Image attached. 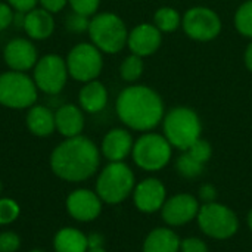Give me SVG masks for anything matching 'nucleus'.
Returning <instances> with one entry per match:
<instances>
[{"label":"nucleus","mask_w":252,"mask_h":252,"mask_svg":"<svg viewBox=\"0 0 252 252\" xmlns=\"http://www.w3.org/2000/svg\"><path fill=\"white\" fill-rule=\"evenodd\" d=\"M55 252H87V236L75 227H63L53 238Z\"/></svg>","instance_id":"nucleus-23"},{"label":"nucleus","mask_w":252,"mask_h":252,"mask_svg":"<svg viewBox=\"0 0 252 252\" xmlns=\"http://www.w3.org/2000/svg\"><path fill=\"white\" fill-rule=\"evenodd\" d=\"M0 192H1V183H0Z\"/></svg>","instance_id":"nucleus-43"},{"label":"nucleus","mask_w":252,"mask_h":252,"mask_svg":"<svg viewBox=\"0 0 252 252\" xmlns=\"http://www.w3.org/2000/svg\"><path fill=\"white\" fill-rule=\"evenodd\" d=\"M180 242L182 241L173 230L157 227L146 236L142 252H179Z\"/></svg>","instance_id":"nucleus-20"},{"label":"nucleus","mask_w":252,"mask_h":252,"mask_svg":"<svg viewBox=\"0 0 252 252\" xmlns=\"http://www.w3.org/2000/svg\"><path fill=\"white\" fill-rule=\"evenodd\" d=\"M30 252H44V251H40V250H32V251Z\"/></svg>","instance_id":"nucleus-42"},{"label":"nucleus","mask_w":252,"mask_h":252,"mask_svg":"<svg viewBox=\"0 0 252 252\" xmlns=\"http://www.w3.org/2000/svg\"><path fill=\"white\" fill-rule=\"evenodd\" d=\"M117 114L128 128L146 133L162 121L164 103L154 89L130 86L118 94Z\"/></svg>","instance_id":"nucleus-2"},{"label":"nucleus","mask_w":252,"mask_h":252,"mask_svg":"<svg viewBox=\"0 0 252 252\" xmlns=\"http://www.w3.org/2000/svg\"><path fill=\"white\" fill-rule=\"evenodd\" d=\"M133 137L124 128H112L102 140V154L109 162L124 161L133 151Z\"/></svg>","instance_id":"nucleus-17"},{"label":"nucleus","mask_w":252,"mask_h":252,"mask_svg":"<svg viewBox=\"0 0 252 252\" xmlns=\"http://www.w3.org/2000/svg\"><path fill=\"white\" fill-rule=\"evenodd\" d=\"M87 252H106V250L103 247H99V248H89Z\"/></svg>","instance_id":"nucleus-40"},{"label":"nucleus","mask_w":252,"mask_h":252,"mask_svg":"<svg viewBox=\"0 0 252 252\" xmlns=\"http://www.w3.org/2000/svg\"><path fill=\"white\" fill-rule=\"evenodd\" d=\"M182 252H208L207 244L199 238H186L180 242Z\"/></svg>","instance_id":"nucleus-33"},{"label":"nucleus","mask_w":252,"mask_h":252,"mask_svg":"<svg viewBox=\"0 0 252 252\" xmlns=\"http://www.w3.org/2000/svg\"><path fill=\"white\" fill-rule=\"evenodd\" d=\"M143 68H145L143 58L131 53L123 61V63L120 66V75H121L123 80H126L128 83H133V81H137L142 77Z\"/></svg>","instance_id":"nucleus-25"},{"label":"nucleus","mask_w":252,"mask_h":252,"mask_svg":"<svg viewBox=\"0 0 252 252\" xmlns=\"http://www.w3.org/2000/svg\"><path fill=\"white\" fill-rule=\"evenodd\" d=\"M199 229L213 239H229L239 229L236 214L226 205L219 202H208L199 208L198 213Z\"/></svg>","instance_id":"nucleus-7"},{"label":"nucleus","mask_w":252,"mask_h":252,"mask_svg":"<svg viewBox=\"0 0 252 252\" xmlns=\"http://www.w3.org/2000/svg\"><path fill=\"white\" fill-rule=\"evenodd\" d=\"M40 3L47 12H59L65 7L68 0H40Z\"/></svg>","instance_id":"nucleus-37"},{"label":"nucleus","mask_w":252,"mask_h":252,"mask_svg":"<svg viewBox=\"0 0 252 252\" xmlns=\"http://www.w3.org/2000/svg\"><path fill=\"white\" fill-rule=\"evenodd\" d=\"M133 201L139 211L152 214L162 208L167 201V190L161 180L149 177L134 186Z\"/></svg>","instance_id":"nucleus-14"},{"label":"nucleus","mask_w":252,"mask_h":252,"mask_svg":"<svg viewBox=\"0 0 252 252\" xmlns=\"http://www.w3.org/2000/svg\"><path fill=\"white\" fill-rule=\"evenodd\" d=\"M66 66L68 74L74 80L81 83L93 81L99 77L103 66L102 53L94 44L80 43L68 53Z\"/></svg>","instance_id":"nucleus-9"},{"label":"nucleus","mask_w":252,"mask_h":252,"mask_svg":"<svg viewBox=\"0 0 252 252\" xmlns=\"http://www.w3.org/2000/svg\"><path fill=\"white\" fill-rule=\"evenodd\" d=\"M134 173L121 162H109L96 180V193L106 204H120L134 190Z\"/></svg>","instance_id":"nucleus-4"},{"label":"nucleus","mask_w":252,"mask_h":252,"mask_svg":"<svg viewBox=\"0 0 252 252\" xmlns=\"http://www.w3.org/2000/svg\"><path fill=\"white\" fill-rule=\"evenodd\" d=\"M93 44L105 53H118L127 44L128 31L124 21L111 12L94 15L89 25Z\"/></svg>","instance_id":"nucleus-5"},{"label":"nucleus","mask_w":252,"mask_h":252,"mask_svg":"<svg viewBox=\"0 0 252 252\" xmlns=\"http://www.w3.org/2000/svg\"><path fill=\"white\" fill-rule=\"evenodd\" d=\"M162 41V32L154 24H139L134 27L127 37V46L133 55L140 58L154 55Z\"/></svg>","instance_id":"nucleus-15"},{"label":"nucleus","mask_w":252,"mask_h":252,"mask_svg":"<svg viewBox=\"0 0 252 252\" xmlns=\"http://www.w3.org/2000/svg\"><path fill=\"white\" fill-rule=\"evenodd\" d=\"M186 152L192 157V158H195L196 161H199L201 164H207L208 161H210V158H211V155H213V148H211V145L207 142V140H204V139H198L193 145H190L188 149H186Z\"/></svg>","instance_id":"nucleus-29"},{"label":"nucleus","mask_w":252,"mask_h":252,"mask_svg":"<svg viewBox=\"0 0 252 252\" xmlns=\"http://www.w3.org/2000/svg\"><path fill=\"white\" fill-rule=\"evenodd\" d=\"M7 1L15 10L22 12V13L32 10L35 7V3H37V0H7Z\"/></svg>","instance_id":"nucleus-36"},{"label":"nucleus","mask_w":252,"mask_h":252,"mask_svg":"<svg viewBox=\"0 0 252 252\" xmlns=\"http://www.w3.org/2000/svg\"><path fill=\"white\" fill-rule=\"evenodd\" d=\"M66 78V62L58 55H46L35 63L34 83L41 92L47 94H58L63 89Z\"/></svg>","instance_id":"nucleus-11"},{"label":"nucleus","mask_w":252,"mask_h":252,"mask_svg":"<svg viewBox=\"0 0 252 252\" xmlns=\"http://www.w3.org/2000/svg\"><path fill=\"white\" fill-rule=\"evenodd\" d=\"M161 32H173L182 25V16L179 10L170 6L159 7L155 15H154V22H152Z\"/></svg>","instance_id":"nucleus-24"},{"label":"nucleus","mask_w":252,"mask_h":252,"mask_svg":"<svg viewBox=\"0 0 252 252\" xmlns=\"http://www.w3.org/2000/svg\"><path fill=\"white\" fill-rule=\"evenodd\" d=\"M66 28L72 32H83V31H89V25H90V21H89V16H84V15H80V13H75L72 12L71 15L66 16Z\"/></svg>","instance_id":"nucleus-31"},{"label":"nucleus","mask_w":252,"mask_h":252,"mask_svg":"<svg viewBox=\"0 0 252 252\" xmlns=\"http://www.w3.org/2000/svg\"><path fill=\"white\" fill-rule=\"evenodd\" d=\"M199 198L204 201V204L208 202H216L217 198V189L213 185H204L199 189Z\"/></svg>","instance_id":"nucleus-35"},{"label":"nucleus","mask_w":252,"mask_h":252,"mask_svg":"<svg viewBox=\"0 0 252 252\" xmlns=\"http://www.w3.org/2000/svg\"><path fill=\"white\" fill-rule=\"evenodd\" d=\"M21 247V239L15 232L0 233V252H16Z\"/></svg>","instance_id":"nucleus-32"},{"label":"nucleus","mask_w":252,"mask_h":252,"mask_svg":"<svg viewBox=\"0 0 252 252\" xmlns=\"http://www.w3.org/2000/svg\"><path fill=\"white\" fill-rule=\"evenodd\" d=\"M245 65L252 72V41L248 44V47L245 50Z\"/></svg>","instance_id":"nucleus-39"},{"label":"nucleus","mask_w":252,"mask_h":252,"mask_svg":"<svg viewBox=\"0 0 252 252\" xmlns=\"http://www.w3.org/2000/svg\"><path fill=\"white\" fill-rule=\"evenodd\" d=\"M13 22V12L9 4L0 3V31L6 30Z\"/></svg>","instance_id":"nucleus-34"},{"label":"nucleus","mask_w":252,"mask_h":252,"mask_svg":"<svg viewBox=\"0 0 252 252\" xmlns=\"http://www.w3.org/2000/svg\"><path fill=\"white\" fill-rule=\"evenodd\" d=\"M27 127L38 137L50 136L56 130L55 114L46 106H31L27 114Z\"/></svg>","instance_id":"nucleus-22"},{"label":"nucleus","mask_w":252,"mask_h":252,"mask_svg":"<svg viewBox=\"0 0 252 252\" xmlns=\"http://www.w3.org/2000/svg\"><path fill=\"white\" fill-rule=\"evenodd\" d=\"M100 154L97 146L84 136L69 137L58 145L50 157L55 176L66 182H84L99 168Z\"/></svg>","instance_id":"nucleus-1"},{"label":"nucleus","mask_w":252,"mask_h":252,"mask_svg":"<svg viewBox=\"0 0 252 252\" xmlns=\"http://www.w3.org/2000/svg\"><path fill=\"white\" fill-rule=\"evenodd\" d=\"M201 205L190 193H177L167 199L161 208L162 220L168 226H183L198 217Z\"/></svg>","instance_id":"nucleus-12"},{"label":"nucleus","mask_w":252,"mask_h":252,"mask_svg":"<svg viewBox=\"0 0 252 252\" xmlns=\"http://www.w3.org/2000/svg\"><path fill=\"white\" fill-rule=\"evenodd\" d=\"M173 146L164 134L145 133L140 136L131 151L134 164L145 171H159L171 159Z\"/></svg>","instance_id":"nucleus-6"},{"label":"nucleus","mask_w":252,"mask_h":252,"mask_svg":"<svg viewBox=\"0 0 252 252\" xmlns=\"http://www.w3.org/2000/svg\"><path fill=\"white\" fill-rule=\"evenodd\" d=\"M37 99L35 83L21 71H9L0 75V105L22 109L32 106Z\"/></svg>","instance_id":"nucleus-8"},{"label":"nucleus","mask_w":252,"mask_h":252,"mask_svg":"<svg viewBox=\"0 0 252 252\" xmlns=\"http://www.w3.org/2000/svg\"><path fill=\"white\" fill-rule=\"evenodd\" d=\"M204 167H205L204 164H201L199 161L192 158L186 151H183V154L176 161V170L179 171L180 176H183L186 179H195V177L201 176L204 171Z\"/></svg>","instance_id":"nucleus-27"},{"label":"nucleus","mask_w":252,"mask_h":252,"mask_svg":"<svg viewBox=\"0 0 252 252\" xmlns=\"http://www.w3.org/2000/svg\"><path fill=\"white\" fill-rule=\"evenodd\" d=\"M182 27L189 38L196 41H211L221 31V19L213 9L195 6L185 12Z\"/></svg>","instance_id":"nucleus-10"},{"label":"nucleus","mask_w":252,"mask_h":252,"mask_svg":"<svg viewBox=\"0 0 252 252\" xmlns=\"http://www.w3.org/2000/svg\"><path fill=\"white\" fill-rule=\"evenodd\" d=\"M78 100H80V105L84 111H87L90 114L100 112L108 103V90L97 80L89 81L80 90Z\"/></svg>","instance_id":"nucleus-21"},{"label":"nucleus","mask_w":252,"mask_h":252,"mask_svg":"<svg viewBox=\"0 0 252 252\" xmlns=\"http://www.w3.org/2000/svg\"><path fill=\"white\" fill-rule=\"evenodd\" d=\"M235 27L239 34L252 40V0L244 1L235 13Z\"/></svg>","instance_id":"nucleus-26"},{"label":"nucleus","mask_w":252,"mask_h":252,"mask_svg":"<svg viewBox=\"0 0 252 252\" xmlns=\"http://www.w3.org/2000/svg\"><path fill=\"white\" fill-rule=\"evenodd\" d=\"M21 214V207L10 198H0V226L13 223Z\"/></svg>","instance_id":"nucleus-28"},{"label":"nucleus","mask_w":252,"mask_h":252,"mask_svg":"<svg viewBox=\"0 0 252 252\" xmlns=\"http://www.w3.org/2000/svg\"><path fill=\"white\" fill-rule=\"evenodd\" d=\"M247 220H248V227H250V230L252 232V210L248 213V219Z\"/></svg>","instance_id":"nucleus-41"},{"label":"nucleus","mask_w":252,"mask_h":252,"mask_svg":"<svg viewBox=\"0 0 252 252\" xmlns=\"http://www.w3.org/2000/svg\"><path fill=\"white\" fill-rule=\"evenodd\" d=\"M56 130L66 139L80 136L84 128V115L75 105H62L55 112Z\"/></svg>","instance_id":"nucleus-18"},{"label":"nucleus","mask_w":252,"mask_h":252,"mask_svg":"<svg viewBox=\"0 0 252 252\" xmlns=\"http://www.w3.org/2000/svg\"><path fill=\"white\" fill-rule=\"evenodd\" d=\"M68 214L81 223L93 221L102 211V199L99 195L89 189H77L71 192L65 202Z\"/></svg>","instance_id":"nucleus-13"},{"label":"nucleus","mask_w":252,"mask_h":252,"mask_svg":"<svg viewBox=\"0 0 252 252\" xmlns=\"http://www.w3.org/2000/svg\"><path fill=\"white\" fill-rule=\"evenodd\" d=\"M24 30L34 40H43L52 35L55 21L46 9H32L24 16Z\"/></svg>","instance_id":"nucleus-19"},{"label":"nucleus","mask_w":252,"mask_h":252,"mask_svg":"<svg viewBox=\"0 0 252 252\" xmlns=\"http://www.w3.org/2000/svg\"><path fill=\"white\" fill-rule=\"evenodd\" d=\"M4 62L13 71H27L37 63V50L31 41L15 38L9 41L3 52Z\"/></svg>","instance_id":"nucleus-16"},{"label":"nucleus","mask_w":252,"mask_h":252,"mask_svg":"<svg viewBox=\"0 0 252 252\" xmlns=\"http://www.w3.org/2000/svg\"><path fill=\"white\" fill-rule=\"evenodd\" d=\"M87 241H89V248H99V247H103V236L99 235V233H92L87 236Z\"/></svg>","instance_id":"nucleus-38"},{"label":"nucleus","mask_w":252,"mask_h":252,"mask_svg":"<svg viewBox=\"0 0 252 252\" xmlns=\"http://www.w3.org/2000/svg\"><path fill=\"white\" fill-rule=\"evenodd\" d=\"M68 1L72 7V12L84 16L94 15L100 3V0H68Z\"/></svg>","instance_id":"nucleus-30"},{"label":"nucleus","mask_w":252,"mask_h":252,"mask_svg":"<svg viewBox=\"0 0 252 252\" xmlns=\"http://www.w3.org/2000/svg\"><path fill=\"white\" fill-rule=\"evenodd\" d=\"M164 136L176 149L186 151L193 145L202 131V124L198 114L188 106H176L162 118Z\"/></svg>","instance_id":"nucleus-3"}]
</instances>
